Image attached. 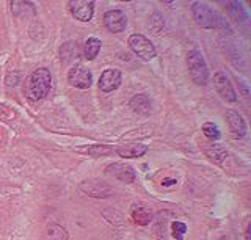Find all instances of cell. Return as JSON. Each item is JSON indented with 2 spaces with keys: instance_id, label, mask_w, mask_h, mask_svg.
<instances>
[{
  "instance_id": "cell-1",
  "label": "cell",
  "mask_w": 251,
  "mask_h": 240,
  "mask_svg": "<svg viewBox=\"0 0 251 240\" xmlns=\"http://www.w3.org/2000/svg\"><path fill=\"white\" fill-rule=\"evenodd\" d=\"M52 87V74L49 69L39 68L35 72H31L25 82V97L31 102L44 99L49 95Z\"/></svg>"
},
{
  "instance_id": "cell-2",
  "label": "cell",
  "mask_w": 251,
  "mask_h": 240,
  "mask_svg": "<svg viewBox=\"0 0 251 240\" xmlns=\"http://www.w3.org/2000/svg\"><path fill=\"white\" fill-rule=\"evenodd\" d=\"M187 68L188 74H190L192 80L196 85H206L209 80V68L206 60H204L202 53L198 49H192L187 55Z\"/></svg>"
},
{
  "instance_id": "cell-3",
  "label": "cell",
  "mask_w": 251,
  "mask_h": 240,
  "mask_svg": "<svg viewBox=\"0 0 251 240\" xmlns=\"http://www.w3.org/2000/svg\"><path fill=\"white\" fill-rule=\"evenodd\" d=\"M192 14L195 22L202 28H217L218 25V19L217 13L210 8L209 5L202 3V2H193L192 3Z\"/></svg>"
},
{
  "instance_id": "cell-4",
  "label": "cell",
  "mask_w": 251,
  "mask_h": 240,
  "mask_svg": "<svg viewBox=\"0 0 251 240\" xmlns=\"http://www.w3.org/2000/svg\"><path fill=\"white\" fill-rule=\"evenodd\" d=\"M129 48L132 49V52L135 53V55H138L145 61L152 60L157 55L154 44L149 41L145 35H140V33H133L129 36Z\"/></svg>"
},
{
  "instance_id": "cell-5",
  "label": "cell",
  "mask_w": 251,
  "mask_h": 240,
  "mask_svg": "<svg viewBox=\"0 0 251 240\" xmlns=\"http://www.w3.org/2000/svg\"><path fill=\"white\" fill-rule=\"evenodd\" d=\"M68 83L78 90H88L93 83V74L90 69H86L82 65L73 66L68 72Z\"/></svg>"
},
{
  "instance_id": "cell-6",
  "label": "cell",
  "mask_w": 251,
  "mask_h": 240,
  "mask_svg": "<svg viewBox=\"0 0 251 240\" xmlns=\"http://www.w3.org/2000/svg\"><path fill=\"white\" fill-rule=\"evenodd\" d=\"M214 85L218 95L225 99L226 102H235L237 100V93H235L234 87L231 85L229 77H227L223 71H218L214 74Z\"/></svg>"
},
{
  "instance_id": "cell-7",
  "label": "cell",
  "mask_w": 251,
  "mask_h": 240,
  "mask_svg": "<svg viewBox=\"0 0 251 240\" xmlns=\"http://www.w3.org/2000/svg\"><path fill=\"white\" fill-rule=\"evenodd\" d=\"M71 14L80 22H90L94 13L93 0H71L68 3Z\"/></svg>"
},
{
  "instance_id": "cell-8",
  "label": "cell",
  "mask_w": 251,
  "mask_h": 240,
  "mask_svg": "<svg viewBox=\"0 0 251 240\" xmlns=\"http://www.w3.org/2000/svg\"><path fill=\"white\" fill-rule=\"evenodd\" d=\"M80 189L83 193H86L91 198H108L110 195H113V189L104 181L99 179H90L82 182Z\"/></svg>"
},
{
  "instance_id": "cell-9",
  "label": "cell",
  "mask_w": 251,
  "mask_h": 240,
  "mask_svg": "<svg viewBox=\"0 0 251 240\" xmlns=\"http://www.w3.org/2000/svg\"><path fill=\"white\" fill-rule=\"evenodd\" d=\"M104 24L108 32L112 33H121L127 27V19L121 10H108L104 14Z\"/></svg>"
},
{
  "instance_id": "cell-10",
  "label": "cell",
  "mask_w": 251,
  "mask_h": 240,
  "mask_svg": "<svg viewBox=\"0 0 251 240\" xmlns=\"http://www.w3.org/2000/svg\"><path fill=\"white\" fill-rule=\"evenodd\" d=\"M123 80V74L120 69H105L99 77V88L104 93H112L120 88Z\"/></svg>"
},
{
  "instance_id": "cell-11",
  "label": "cell",
  "mask_w": 251,
  "mask_h": 240,
  "mask_svg": "<svg viewBox=\"0 0 251 240\" xmlns=\"http://www.w3.org/2000/svg\"><path fill=\"white\" fill-rule=\"evenodd\" d=\"M226 120H227V126H229V132L232 135V138L235 140H240L247 135V124L245 120L239 112L234 110H227L226 112Z\"/></svg>"
},
{
  "instance_id": "cell-12",
  "label": "cell",
  "mask_w": 251,
  "mask_h": 240,
  "mask_svg": "<svg viewBox=\"0 0 251 240\" xmlns=\"http://www.w3.org/2000/svg\"><path fill=\"white\" fill-rule=\"evenodd\" d=\"M105 171L108 174L115 176L116 179H120L121 182L126 184H132L135 181V169H133L130 165H126V164H112L108 165Z\"/></svg>"
},
{
  "instance_id": "cell-13",
  "label": "cell",
  "mask_w": 251,
  "mask_h": 240,
  "mask_svg": "<svg viewBox=\"0 0 251 240\" xmlns=\"http://www.w3.org/2000/svg\"><path fill=\"white\" fill-rule=\"evenodd\" d=\"M113 151L123 159H137V157L145 156L148 148L141 143H130V144L118 146V148H115Z\"/></svg>"
},
{
  "instance_id": "cell-14",
  "label": "cell",
  "mask_w": 251,
  "mask_h": 240,
  "mask_svg": "<svg viewBox=\"0 0 251 240\" xmlns=\"http://www.w3.org/2000/svg\"><path fill=\"white\" fill-rule=\"evenodd\" d=\"M130 108L138 115H149L152 112V100L145 93H140V95H135L130 99Z\"/></svg>"
},
{
  "instance_id": "cell-15",
  "label": "cell",
  "mask_w": 251,
  "mask_h": 240,
  "mask_svg": "<svg viewBox=\"0 0 251 240\" xmlns=\"http://www.w3.org/2000/svg\"><path fill=\"white\" fill-rule=\"evenodd\" d=\"M206 156L210 159V162H214L217 165H222L223 160H226L227 157V151L222 144H212L206 148Z\"/></svg>"
},
{
  "instance_id": "cell-16",
  "label": "cell",
  "mask_w": 251,
  "mask_h": 240,
  "mask_svg": "<svg viewBox=\"0 0 251 240\" xmlns=\"http://www.w3.org/2000/svg\"><path fill=\"white\" fill-rule=\"evenodd\" d=\"M132 218L137 224H140V226H146V224H149L152 220V212L146 207H141V206L137 207L135 206L132 211Z\"/></svg>"
},
{
  "instance_id": "cell-17",
  "label": "cell",
  "mask_w": 251,
  "mask_h": 240,
  "mask_svg": "<svg viewBox=\"0 0 251 240\" xmlns=\"http://www.w3.org/2000/svg\"><path fill=\"white\" fill-rule=\"evenodd\" d=\"M226 6L229 8V14H231L235 22L242 24L243 21H248V14H247V10H243V3H240V2H227Z\"/></svg>"
},
{
  "instance_id": "cell-18",
  "label": "cell",
  "mask_w": 251,
  "mask_h": 240,
  "mask_svg": "<svg viewBox=\"0 0 251 240\" xmlns=\"http://www.w3.org/2000/svg\"><path fill=\"white\" fill-rule=\"evenodd\" d=\"M100 40H98V38H90L88 41L85 43V48H83V57L86 60H94L98 57V53L100 50Z\"/></svg>"
},
{
  "instance_id": "cell-19",
  "label": "cell",
  "mask_w": 251,
  "mask_h": 240,
  "mask_svg": "<svg viewBox=\"0 0 251 240\" xmlns=\"http://www.w3.org/2000/svg\"><path fill=\"white\" fill-rule=\"evenodd\" d=\"M77 43L74 41H69L66 44L61 46V50H60V55H61V61H65V63H69V61H73L74 58L78 57V50H77Z\"/></svg>"
},
{
  "instance_id": "cell-20",
  "label": "cell",
  "mask_w": 251,
  "mask_h": 240,
  "mask_svg": "<svg viewBox=\"0 0 251 240\" xmlns=\"http://www.w3.org/2000/svg\"><path fill=\"white\" fill-rule=\"evenodd\" d=\"M44 240H68V232L60 224H50L46 231Z\"/></svg>"
},
{
  "instance_id": "cell-21",
  "label": "cell",
  "mask_w": 251,
  "mask_h": 240,
  "mask_svg": "<svg viewBox=\"0 0 251 240\" xmlns=\"http://www.w3.org/2000/svg\"><path fill=\"white\" fill-rule=\"evenodd\" d=\"M11 10L16 16L27 18L28 14H35V6L30 2H11Z\"/></svg>"
},
{
  "instance_id": "cell-22",
  "label": "cell",
  "mask_w": 251,
  "mask_h": 240,
  "mask_svg": "<svg viewBox=\"0 0 251 240\" xmlns=\"http://www.w3.org/2000/svg\"><path fill=\"white\" fill-rule=\"evenodd\" d=\"M202 132L212 142H217V140H220V137H222V132H220L218 126L214 124V122H206V124L202 126Z\"/></svg>"
},
{
  "instance_id": "cell-23",
  "label": "cell",
  "mask_w": 251,
  "mask_h": 240,
  "mask_svg": "<svg viewBox=\"0 0 251 240\" xmlns=\"http://www.w3.org/2000/svg\"><path fill=\"white\" fill-rule=\"evenodd\" d=\"M171 232L176 240H184V236L187 232V224L182 221H175L171 224Z\"/></svg>"
},
{
  "instance_id": "cell-24",
  "label": "cell",
  "mask_w": 251,
  "mask_h": 240,
  "mask_svg": "<svg viewBox=\"0 0 251 240\" xmlns=\"http://www.w3.org/2000/svg\"><path fill=\"white\" fill-rule=\"evenodd\" d=\"M86 152L91 154V156H94V157H98V156H108V154L113 152V148H110V146H104V144H100V146H90Z\"/></svg>"
},
{
  "instance_id": "cell-25",
  "label": "cell",
  "mask_w": 251,
  "mask_h": 240,
  "mask_svg": "<svg viewBox=\"0 0 251 240\" xmlns=\"http://www.w3.org/2000/svg\"><path fill=\"white\" fill-rule=\"evenodd\" d=\"M18 83H19V72L13 71V72H10L6 75V85H8V87H16Z\"/></svg>"
},
{
  "instance_id": "cell-26",
  "label": "cell",
  "mask_w": 251,
  "mask_h": 240,
  "mask_svg": "<svg viewBox=\"0 0 251 240\" xmlns=\"http://www.w3.org/2000/svg\"><path fill=\"white\" fill-rule=\"evenodd\" d=\"M165 187H168V185H173V184H176V179H165L163 182H162Z\"/></svg>"
},
{
  "instance_id": "cell-27",
  "label": "cell",
  "mask_w": 251,
  "mask_h": 240,
  "mask_svg": "<svg viewBox=\"0 0 251 240\" xmlns=\"http://www.w3.org/2000/svg\"><path fill=\"white\" fill-rule=\"evenodd\" d=\"M245 239H247V240H250V226L247 228V232H245Z\"/></svg>"
}]
</instances>
